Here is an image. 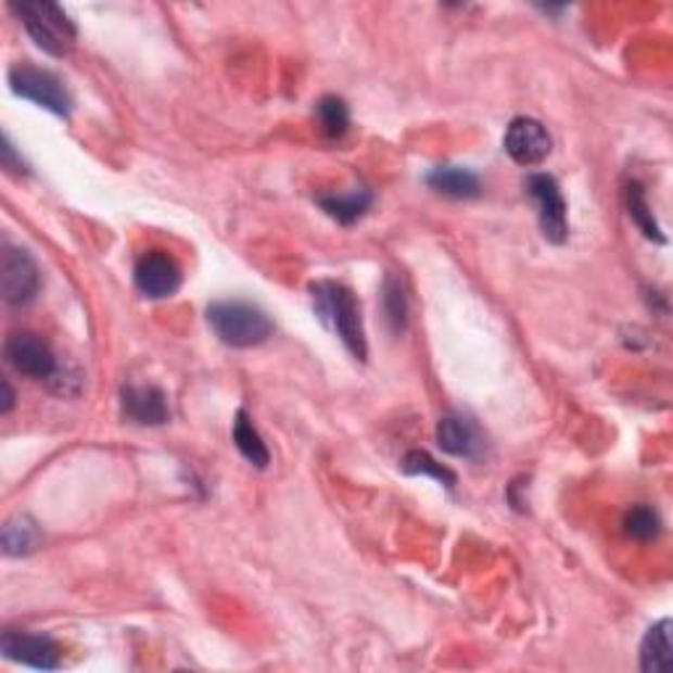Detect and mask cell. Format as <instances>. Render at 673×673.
Returning a JSON list of instances; mask_svg holds the SVG:
<instances>
[{
    "instance_id": "1",
    "label": "cell",
    "mask_w": 673,
    "mask_h": 673,
    "mask_svg": "<svg viewBox=\"0 0 673 673\" xmlns=\"http://www.w3.org/2000/svg\"><path fill=\"white\" fill-rule=\"evenodd\" d=\"M310 295H314V305L319 319L327 323L332 332L340 336L342 345L351 351L355 360H366V332L364 319H360V305L355 295L345 284L336 282H316L310 284Z\"/></svg>"
},
{
    "instance_id": "2",
    "label": "cell",
    "mask_w": 673,
    "mask_h": 673,
    "mask_svg": "<svg viewBox=\"0 0 673 673\" xmlns=\"http://www.w3.org/2000/svg\"><path fill=\"white\" fill-rule=\"evenodd\" d=\"M208 323L229 347H258L269 340L274 323L258 305L242 301H219L208 305Z\"/></svg>"
},
{
    "instance_id": "3",
    "label": "cell",
    "mask_w": 673,
    "mask_h": 673,
    "mask_svg": "<svg viewBox=\"0 0 673 673\" xmlns=\"http://www.w3.org/2000/svg\"><path fill=\"white\" fill-rule=\"evenodd\" d=\"M11 9L22 18L24 29L37 42V48L51 55L72 53L77 42V27L61 5L48 3V0H27V3H14Z\"/></svg>"
},
{
    "instance_id": "4",
    "label": "cell",
    "mask_w": 673,
    "mask_h": 673,
    "mask_svg": "<svg viewBox=\"0 0 673 673\" xmlns=\"http://www.w3.org/2000/svg\"><path fill=\"white\" fill-rule=\"evenodd\" d=\"M11 90L16 92L24 101H33L40 109L51 111L55 116H68L72 114V96L66 92L64 82L55 77L53 72L46 68H37L29 64H16L9 72Z\"/></svg>"
},
{
    "instance_id": "5",
    "label": "cell",
    "mask_w": 673,
    "mask_h": 673,
    "mask_svg": "<svg viewBox=\"0 0 673 673\" xmlns=\"http://www.w3.org/2000/svg\"><path fill=\"white\" fill-rule=\"evenodd\" d=\"M526 190L537 205L539 229L547 242L563 245L569 240V205L563 201V192L550 174H532L526 179Z\"/></svg>"
},
{
    "instance_id": "6",
    "label": "cell",
    "mask_w": 673,
    "mask_h": 673,
    "mask_svg": "<svg viewBox=\"0 0 673 673\" xmlns=\"http://www.w3.org/2000/svg\"><path fill=\"white\" fill-rule=\"evenodd\" d=\"M0 287L9 305L33 303L40 292V269L33 255L22 247H5L0 258Z\"/></svg>"
},
{
    "instance_id": "7",
    "label": "cell",
    "mask_w": 673,
    "mask_h": 673,
    "mask_svg": "<svg viewBox=\"0 0 673 673\" xmlns=\"http://www.w3.org/2000/svg\"><path fill=\"white\" fill-rule=\"evenodd\" d=\"M5 358L22 377L29 379H53L59 377V360L48 342H42L37 334L18 332L5 340Z\"/></svg>"
},
{
    "instance_id": "8",
    "label": "cell",
    "mask_w": 673,
    "mask_h": 673,
    "mask_svg": "<svg viewBox=\"0 0 673 673\" xmlns=\"http://www.w3.org/2000/svg\"><path fill=\"white\" fill-rule=\"evenodd\" d=\"M135 284L145 297L161 301L174 295L182 284V269L166 251H148L135 264Z\"/></svg>"
},
{
    "instance_id": "9",
    "label": "cell",
    "mask_w": 673,
    "mask_h": 673,
    "mask_svg": "<svg viewBox=\"0 0 673 673\" xmlns=\"http://www.w3.org/2000/svg\"><path fill=\"white\" fill-rule=\"evenodd\" d=\"M505 153L521 166H537L550 155L553 140L537 118L519 116L505 129Z\"/></svg>"
},
{
    "instance_id": "10",
    "label": "cell",
    "mask_w": 673,
    "mask_h": 673,
    "mask_svg": "<svg viewBox=\"0 0 673 673\" xmlns=\"http://www.w3.org/2000/svg\"><path fill=\"white\" fill-rule=\"evenodd\" d=\"M0 650L9 660L29 665V669L40 671H55L61 665L59 645L51 637L42 634H27V632H3L0 637Z\"/></svg>"
},
{
    "instance_id": "11",
    "label": "cell",
    "mask_w": 673,
    "mask_h": 673,
    "mask_svg": "<svg viewBox=\"0 0 673 673\" xmlns=\"http://www.w3.org/2000/svg\"><path fill=\"white\" fill-rule=\"evenodd\" d=\"M122 414L124 419L140 427H161L168 421L166 395L158 388H129L122 390Z\"/></svg>"
},
{
    "instance_id": "12",
    "label": "cell",
    "mask_w": 673,
    "mask_h": 673,
    "mask_svg": "<svg viewBox=\"0 0 673 673\" xmlns=\"http://www.w3.org/2000/svg\"><path fill=\"white\" fill-rule=\"evenodd\" d=\"M437 445L447 455H458V458H477L482 450V440H479L477 427L471 421L460 419V416H445L437 423Z\"/></svg>"
},
{
    "instance_id": "13",
    "label": "cell",
    "mask_w": 673,
    "mask_h": 673,
    "mask_svg": "<svg viewBox=\"0 0 673 673\" xmlns=\"http://www.w3.org/2000/svg\"><path fill=\"white\" fill-rule=\"evenodd\" d=\"M673 660V642H671V621L663 619L656 626L647 628L645 639L639 647V665L645 673H665Z\"/></svg>"
},
{
    "instance_id": "14",
    "label": "cell",
    "mask_w": 673,
    "mask_h": 673,
    "mask_svg": "<svg viewBox=\"0 0 673 673\" xmlns=\"http://www.w3.org/2000/svg\"><path fill=\"white\" fill-rule=\"evenodd\" d=\"M427 185L447 198H477L482 192V182L464 166H437L427 174Z\"/></svg>"
},
{
    "instance_id": "15",
    "label": "cell",
    "mask_w": 673,
    "mask_h": 673,
    "mask_svg": "<svg viewBox=\"0 0 673 673\" xmlns=\"http://www.w3.org/2000/svg\"><path fill=\"white\" fill-rule=\"evenodd\" d=\"M232 437H234V445L237 450L242 453V458L247 460V464L255 466V469H266L271 460L269 455V447H266V442L261 440L258 429L253 427L251 416L245 414V410H240L234 419V427H232Z\"/></svg>"
},
{
    "instance_id": "16",
    "label": "cell",
    "mask_w": 673,
    "mask_h": 673,
    "mask_svg": "<svg viewBox=\"0 0 673 673\" xmlns=\"http://www.w3.org/2000/svg\"><path fill=\"white\" fill-rule=\"evenodd\" d=\"M373 203V195L366 187H358V190H351V192H342V195H327V198H319V205L323 211H327V216H332L334 221L340 224H353L358 221L360 216L366 214V211L371 208Z\"/></svg>"
},
{
    "instance_id": "17",
    "label": "cell",
    "mask_w": 673,
    "mask_h": 673,
    "mask_svg": "<svg viewBox=\"0 0 673 673\" xmlns=\"http://www.w3.org/2000/svg\"><path fill=\"white\" fill-rule=\"evenodd\" d=\"M3 553L11 558H22L29 556V553L37 550L40 545V529L37 523L29 519V516H14V519L5 521L3 526Z\"/></svg>"
},
{
    "instance_id": "18",
    "label": "cell",
    "mask_w": 673,
    "mask_h": 673,
    "mask_svg": "<svg viewBox=\"0 0 673 673\" xmlns=\"http://www.w3.org/2000/svg\"><path fill=\"white\" fill-rule=\"evenodd\" d=\"M626 208H628V216H632V221L637 224V227L642 229V234H645L647 240L665 242V237H663V232H660L656 216H652L650 205H647L645 190H642L639 182L626 185Z\"/></svg>"
},
{
    "instance_id": "19",
    "label": "cell",
    "mask_w": 673,
    "mask_h": 673,
    "mask_svg": "<svg viewBox=\"0 0 673 673\" xmlns=\"http://www.w3.org/2000/svg\"><path fill=\"white\" fill-rule=\"evenodd\" d=\"M316 118H319L321 132L332 137V140H340V137L347 132V127H351V111H347V103L336 96H327L316 103Z\"/></svg>"
},
{
    "instance_id": "20",
    "label": "cell",
    "mask_w": 673,
    "mask_h": 673,
    "mask_svg": "<svg viewBox=\"0 0 673 673\" xmlns=\"http://www.w3.org/2000/svg\"><path fill=\"white\" fill-rule=\"evenodd\" d=\"M401 469L408 473V477H432L434 482L445 484V487H450V490L455 487V473L450 469H445L442 464H437L432 455L423 450H410L408 455H405Z\"/></svg>"
},
{
    "instance_id": "21",
    "label": "cell",
    "mask_w": 673,
    "mask_h": 673,
    "mask_svg": "<svg viewBox=\"0 0 673 673\" xmlns=\"http://www.w3.org/2000/svg\"><path fill=\"white\" fill-rule=\"evenodd\" d=\"M623 529H626V534L632 539L647 542V539L658 537L660 519L652 508H647V505H637V508L628 510L626 519H623Z\"/></svg>"
},
{
    "instance_id": "22",
    "label": "cell",
    "mask_w": 673,
    "mask_h": 673,
    "mask_svg": "<svg viewBox=\"0 0 673 673\" xmlns=\"http://www.w3.org/2000/svg\"><path fill=\"white\" fill-rule=\"evenodd\" d=\"M384 314H388L392 329L403 332L405 319H408V297H405V290L397 277H388V282H384Z\"/></svg>"
},
{
    "instance_id": "23",
    "label": "cell",
    "mask_w": 673,
    "mask_h": 673,
    "mask_svg": "<svg viewBox=\"0 0 673 673\" xmlns=\"http://www.w3.org/2000/svg\"><path fill=\"white\" fill-rule=\"evenodd\" d=\"M0 161H3V168L11 174H24L27 172V166H24V161L18 158L14 145H11L9 137H3V148H0Z\"/></svg>"
},
{
    "instance_id": "24",
    "label": "cell",
    "mask_w": 673,
    "mask_h": 673,
    "mask_svg": "<svg viewBox=\"0 0 673 673\" xmlns=\"http://www.w3.org/2000/svg\"><path fill=\"white\" fill-rule=\"evenodd\" d=\"M0 392H3V397H0V414H11V408H14V390H11L9 382H0Z\"/></svg>"
}]
</instances>
